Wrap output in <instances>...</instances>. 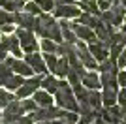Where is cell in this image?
Masks as SVG:
<instances>
[{
  "label": "cell",
  "instance_id": "6da1fadb",
  "mask_svg": "<svg viewBox=\"0 0 126 124\" xmlns=\"http://www.w3.org/2000/svg\"><path fill=\"white\" fill-rule=\"evenodd\" d=\"M34 32H36L40 38H47L60 43L62 36H60V26H58V21L55 19L49 13H42V15L36 17V26H34Z\"/></svg>",
  "mask_w": 126,
  "mask_h": 124
},
{
  "label": "cell",
  "instance_id": "7a4b0ae2",
  "mask_svg": "<svg viewBox=\"0 0 126 124\" xmlns=\"http://www.w3.org/2000/svg\"><path fill=\"white\" fill-rule=\"evenodd\" d=\"M55 103H57L60 109H66V111H79V103L77 98L74 94V88L68 81H58V88L55 92Z\"/></svg>",
  "mask_w": 126,
  "mask_h": 124
},
{
  "label": "cell",
  "instance_id": "3957f363",
  "mask_svg": "<svg viewBox=\"0 0 126 124\" xmlns=\"http://www.w3.org/2000/svg\"><path fill=\"white\" fill-rule=\"evenodd\" d=\"M124 15H126V8L119 2V4H113L111 8H107L105 11H102L100 19L104 23H107V25H111V26H119V25H122Z\"/></svg>",
  "mask_w": 126,
  "mask_h": 124
},
{
  "label": "cell",
  "instance_id": "277c9868",
  "mask_svg": "<svg viewBox=\"0 0 126 124\" xmlns=\"http://www.w3.org/2000/svg\"><path fill=\"white\" fill-rule=\"evenodd\" d=\"M15 36H17V40H19V45H21L23 53H36L38 49H40V41L32 34V30L15 28Z\"/></svg>",
  "mask_w": 126,
  "mask_h": 124
},
{
  "label": "cell",
  "instance_id": "5b68a950",
  "mask_svg": "<svg viewBox=\"0 0 126 124\" xmlns=\"http://www.w3.org/2000/svg\"><path fill=\"white\" fill-rule=\"evenodd\" d=\"M75 55H77L79 62H81L87 70H98V60L90 55L87 41H81V40L75 41Z\"/></svg>",
  "mask_w": 126,
  "mask_h": 124
},
{
  "label": "cell",
  "instance_id": "8992f818",
  "mask_svg": "<svg viewBox=\"0 0 126 124\" xmlns=\"http://www.w3.org/2000/svg\"><path fill=\"white\" fill-rule=\"evenodd\" d=\"M19 115H25V109H23L21 100H11L4 109H2V115H0V122L2 124H10L13 119H17Z\"/></svg>",
  "mask_w": 126,
  "mask_h": 124
},
{
  "label": "cell",
  "instance_id": "52a82bcc",
  "mask_svg": "<svg viewBox=\"0 0 126 124\" xmlns=\"http://www.w3.org/2000/svg\"><path fill=\"white\" fill-rule=\"evenodd\" d=\"M40 83H42V77H28L23 81V85L15 90V98L17 100H23V98H30L32 94L40 88Z\"/></svg>",
  "mask_w": 126,
  "mask_h": 124
},
{
  "label": "cell",
  "instance_id": "ba28073f",
  "mask_svg": "<svg viewBox=\"0 0 126 124\" xmlns=\"http://www.w3.org/2000/svg\"><path fill=\"white\" fill-rule=\"evenodd\" d=\"M25 62L30 66V70L36 75H45L47 72V68H45V62H43V55H40V53H26V57H25Z\"/></svg>",
  "mask_w": 126,
  "mask_h": 124
},
{
  "label": "cell",
  "instance_id": "9c48e42d",
  "mask_svg": "<svg viewBox=\"0 0 126 124\" xmlns=\"http://www.w3.org/2000/svg\"><path fill=\"white\" fill-rule=\"evenodd\" d=\"M100 117L105 120L107 124H121L122 120V107L121 105H111V107H102L100 109Z\"/></svg>",
  "mask_w": 126,
  "mask_h": 124
},
{
  "label": "cell",
  "instance_id": "30bf717a",
  "mask_svg": "<svg viewBox=\"0 0 126 124\" xmlns=\"http://www.w3.org/2000/svg\"><path fill=\"white\" fill-rule=\"evenodd\" d=\"M55 17L58 19H77L81 15V8L75 4H60V6H55Z\"/></svg>",
  "mask_w": 126,
  "mask_h": 124
},
{
  "label": "cell",
  "instance_id": "8fae6325",
  "mask_svg": "<svg viewBox=\"0 0 126 124\" xmlns=\"http://www.w3.org/2000/svg\"><path fill=\"white\" fill-rule=\"evenodd\" d=\"M6 64L11 68V72L13 73H19V75H23V77H30L32 73V70H30V66L26 64L25 60H21V58H15V57H6Z\"/></svg>",
  "mask_w": 126,
  "mask_h": 124
},
{
  "label": "cell",
  "instance_id": "7c38bea8",
  "mask_svg": "<svg viewBox=\"0 0 126 124\" xmlns=\"http://www.w3.org/2000/svg\"><path fill=\"white\" fill-rule=\"evenodd\" d=\"M13 25H17L19 28H25V30H34L36 26V17L30 15L28 11H15L13 13Z\"/></svg>",
  "mask_w": 126,
  "mask_h": 124
},
{
  "label": "cell",
  "instance_id": "4fadbf2b",
  "mask_svg": "<svg viewBox=\"0 0 126 124\" xmlns=\"http://www.w3.org/2000/svg\"><path fill=\"white\" fill-rule=\"evenodd\" d=\"M89 45V51H90V55L96 58L98 62H102V60H105V58L109 57V47L105 45L104 41H100V40H94V41H90V43H87Z\"/></svg>",
  "mask_w": 126,
  "mask_h": 124
},
{
  "label": "cell",
  "instance_id": "5bb4252c",
  "mask_svg": "<svg viewBox=\"0 0 126 124\" xmlns=\"http://www.w3.org/2000/svg\"><path fill=\"white\" fill-rule=\"evenodd\" d=\"M72 28H74L75 36H77V40H81V41H87V43H90V41L98 40V38H96V34H94V30H92L90 26H85V25H81V23H77V21L72 25Z\"/></svg>",
  "mask_w": 126,
  "mask_h": 124
},
{
  "label": "cell",
  "instance_id": "9a60e30c",
  "mask_svg": "<svg viewBox=\"0 0 126 124\" xmlns=\"http://www.w3.org/2000/svg\"><path fill=\"white\" fill-rule=\"evenodd\" d=\"M81 85L85 88H92V90H98L102 87L100 85V75L94 72V70H90V72H85V75L81 77Z\"/></svg>",
  "mask_w": 126,
  "mask_h": 124
},
{
  "label": "cell",
  "instance_id": "2e32d148",
  "mask_svg": "<svg viewBox=\"0 0 126 124\" xmlns=\"http://www.w3.org/2000/svg\"><path fill=\"white\" fill-rule=\"evenodd\" d=\"M32 100L36 102V105L38 107H49V105H53V102H55V98H53V94H49V92H45V90H40L38 88L36 92L32 94Z\"/></svg>",
  "mask_w": 126,
  "mask_h": 124
},
{
  "label": "cell",
  "instance_id": "e0dca14e",
  "mask_svg": "<svg viewBox=\"0 0 126 124\" xmlns=\"http://www.w3.org/2000/svg\"><path fill=\"white\" fill-rule=\"evenodd\" d=\"M58 26H60V36H62V41H68V43H75V41H77V36H75L74 28H72V25H70L66 19H60Z\"/></svg>",
  "mask_w": 126,
  "mask_h": 124
},
{
  "label": "cell",
  "instance_id": "ac0fdd59",
  "mask_svg": "<svg viewBox=\"0 0 126 124\" xmlns=\"http://www.w3.org/2000/svg\"><path fill=\"white\" fill-rule=\"evenodd\" d=\"M117 92H119V88L105 87L104 90H102V107H111V105H115L117 103Z\"/></svg>",
  "mask_w": 126,
  "mask_h": 124
},
{
  "label": "cell",
  "instance_id": "d6986e66",
  "mask_svg": "<svg viewBox=\"0 0 126 124\" xmlns=\"http://www.w3.org/2000/svg\"><path fill=\"white\" fill-rule=\"evenodd\" d=\"M58 81H60V79H58L57 75H43L40 87H42L45 92L55 94V92H57V88H58Z\"/></svg>",
  "mask_w": 126,
  "mask_h": 124
},
{
  "label": "cell",
  "instance_id": "ffe728a7",
  "mask_svg": "<svg viewBox=\"0 0 126 124\" xmlns=\"http://www.w3.org/2000/svg\"><path fill=\"white\" fill-rule=\"evenodd\" d=\"M77 23H81V25H85V26H90V28H92V30H94L96 26L100 25V17L98 15H92V13H87V11H81V15L77 17Z\"/></svg>",
  "mask_w": 126,
  "mask_h": 124
},
{
  "label": "cell",
  "instance_id": "44dd1931",
  "mask_svg": "<svg viewBox=\"0 0 126 124\" xmlns=\"http://www.w3.org/2000/svg\"><path fill=\"white\" fill-rule=\"evenodd\" d=\"M28 0H0V8L6 11H11V13H15V11H21L25 8V4Z\"/></svg>",
  "mask_w": 126,
  "mask_h": 124
},
{
  "label": "cell",
  "instance_id": "7402d4cb",
  "mask_svg": "<svg viewBox=\"0 0 126 124\" xmlns=\"http://www.w3.org/2000/svg\"><path fill=\"white\" fill-rule=\"evenodd\" d=\"M68 70H70L68 58H66V57H58L57 66H55V70H53V75H57L58 79H64L66 75H68Z\"/></svg>",
  "mask_w": 126,
  "mask_h": 124
},
{
  "label": "cell",
  "instance_id": "603a6c76",
  "mask_svg": "<svg viewBox=\"0 0 126 124\" xmlns=\"http://www.w3.org/2000/svg\"><path fill=\"white\" fill-rule=\"evenodd\" d=\"M117 73L119 72H102L100 75V85L102 87H115L119 88V83H117Z\"/></svg>",
  "mask_w": 126,
  "mask_h": 124
},
{
  "label": "cell",
  "instance_id": "cb8c5ba5",
  "mask_svg": "<svg viewBox=\"0 0 126 124\" xmlns=\"http://www.w3.org/2000/svg\"><path fill=\"white\" fill-rule=\"evenodd\" d=\"M79 8H81V11H87V13H92V15H98V17L102 13L96 0H79Z\"/></svg>",
  "mask_w": 126,
  "mask_h": 124
},
{
  "label": "cell",
  "instance_id": "d4e9b609",
  "mask_svg": "<svg viewBox=\"0 0 126 124\" xmlns=\"http://www.w3.org/2000/svg\"><path fill=\"white\" fill-rule=\"evenodd\" d=\"M23 81H25L23 75H19V73H11V77L6 81L4 88H8V90H17V88L23 85Z\"/></svg>",
  "mask_w": 126,
  "mask_h": 124
},
{
  "label": "cell",
  "instance_id": "484cf974",
  "mask_svg": "<svg viewBox=\"0 0 126 124\" xmlns=\"http://www.w3.org/2000/svg\"><path fill=\"white\" fill-rule=\"evenodd\" d=\"M11 100H15V94H11V90H8V88L0 87V111H2Z\"/></svg>",
  "mask_w": 126,
  "mask_h": 124
},
{
  "label": "cell",
  "instance_id": "4316f807",
  "mask_svg": "<svg viewBox=\"0 0 126 124\" xmlns=\"http://www.w3.org/2000/svg\"><path fill=\"white\" fill-rule=\"evenodd\" d=\"M57 47H58L57 41L47 40V38H42V41H40V49H42L43 53H55V55H57Z\"/></svg>",
  "mask_w": 126,
  "mask_h": 124
},
{
  "label": "cell",
  "instance_id": "83f0119b",
  "mask_svg": "<svg viewBox=\"0 0 126 124\" xmlns=\"http://www.w3.org/2000/svg\"><path fill=\"white\" fill-rule=\"evenodd\" d=\"M57 60H58V57L55 55V53H43V62H45L47 72L53 73V70H55V66H57Z\"/></svg>",
  "mask_w": 126,
  "mask_h": 124
},
{
  "label": "cell",
  "instance_id": "f1b7e54d",
  "mask_svg": "<svg viewBox=\"0 0 126 124\" xmlns=\"http://www.w3.org/2000/svg\"><path fill=\"white\" fill-rule=\"evenodd\" d=\"M11 68L6 64V62H0V87H4L6 85V81L11 77Z\"/></svg>",
  "mask_w": 126,
  "mask_h": 124
},
{
  "label": "cell",
  "instance_id": "f546056e",
  "mask_svg": "<svg viewBox=\"0 0 126 124\" xmlns=\"http://www.w3.org/2000/svg\"><path fill=\"white\" fill-rule=\"evenodd\" d=\"M23 10L28 11V13H30V15H34V17H38V15H42V13H43L42 8H40L36 2H30V0H28V2L25 4V8H23Z\"/></svg>",
  "mask_w": 126,
  "mask_h": 124
},
{
  "label": "cell",
  "instance_id": "4dcf8cb0",
  "mask_svg": "<svg viewBox=\"0 0 126 124\" xmlns=\"http://www.w3.org/2000/svg\"><path fill=\"white\" fill-rule=\"evenodd\" d=\"M10 124H34V119H32V113L19 115V117H17V119H13Z\"/></svg>",
  "mask_w": 126,
  "mask_h": 124
},
{
  "label": "cell",
  "instance_id": "1f68e13d",
  "mask_svg": "<svg viewBox=\"0 0 126 124\" xmlns=\"http://www.w3.org/2000/svg\"><path fill=\"white\" fill-rule=\"evenodd\" d=\"M21 103H23V109H25V113H34V111L38 109L36 102H34V100H30V98H23V100H21Z\"/></svg>",
  "mask_w": 126,
  "mask_h": 124
},
{
  "label": "cell",
  "instance_id": "d6a6232c",
  "mask_svg": "<svg viewBox=\"0 0 126 124\" xmlns=\"http://www.w3.org/2000/svg\"><path fill=\"white\" fill-rule=\"evenodd\" d=\"M40 8H42V11H53L55 10V0H34Z\"/></svg>",
  "mask_w": 126,
  "mask_h": 124
},
{
  "label": "cell",
  "instance_id": "836d02e7",
  "mask_svg": "<svg viewBox=\"0 0 126 124\" xmlns=\"http://www.w3.org/2000/svg\"><path fill=\"white\" fill-rule=\"evenodd\" d=\"M8 23H13V13L0 8V26H2V25H8Z\"/></svg>",
  "mask_w": 126,
  "mask_h": 124
},
{
  "label": "cell",
  "instance_id": "e575fe53",
  "mask_svg": "<svg viewBox=\"0 0 126 124\" xmlns=\"http://www.w3.org/2000/svg\"><path fill=\"white\" fill-rule=\"evenodd\" d=\"M117 66H119V70H124V68H126V45H124V49L121 51V55L117 57Z\"/></svg>",
  "mask_w": 126,
  "mask_h": 124
},
{
  "label": "cell",
  "instance_id": "d590c367",
  "mask_svg": "<svg viewBox=\"0 0 126 124\" xmlns=\"http://www.w3.org/2000/svg\"><path fill=\"white\" fill-rule=\"evenodd\" d=\"M117 105L126 107V88H121V90L117 92Z\"/></svg>",
  "mask_w": 126,
  "mask_h": 124
},
{
  "label": "cell",
  "instance_id": "8d00e7d4",
  "mask_svg": "<svg viewBox=\"0 0 126 124\" xmlns=\"http://www.w3.org/2000/svg\"><path fill=\"white\" fill-rule=\"evenodd\" d=\"M117 83H119V87L126 88V68L124 70H119V73H117Z\"/></svg>",
  "mask_w": 126,
  "mask_h": 124
},
{
  "label": "cell",
  "instance_id": "74e56055",
  "mask_svg": "<svg viewBox=\"0 0 126 124\" xmlns=\"http://www.w3.org/2000/svg\"><path fill=\"white\" fill-rule=\"evenodd\" d=\"M13 32H15L13 23H8V25H2V26H0V34H13Z\"/></svg>",
  "mask_w": 126,
  "mask_h": 124
},
{
  "label": "cell",
  "instance_id": "f35d334b",
  "mask_svg": "<svg viewBox=\"0 0 126 124\" xmlns=\"http://www.w3.org/2000/svg\"><path fill=\"white\" fill-rule=\"evenodd\" d=\"M60 4H75V0H55V6H60Z\"/></svg>",
  "mask_w": 126,
  "mask_h": 124
},
{
  "label": "cell",
  "instance_id": "ab89813d",
  "mask_svg": "<svg viewBox=\"0 0 126 124\" xmlns=\"http://www.w3.org/2000/svg\"><path fill=\"white\" fill-rule=\"evenodd\" d=\"M34 124H62L60 120H40V122H34Z\"/></svg>",
  "mask_w": 126,
  "mask_h": 124
},
{
  "label": "cell",
  "instance_id": "60d3db41",
  "mask_svg": "<svg viewBox=\"0 0 126 124\" xmlns=\"http://www.w3.org/2000/svg\"><path fill=\"white\" fill-rule=\"evenodd\" d=\"M92 124H107V122H105V120L102 119L100 115H98V117H96V119H94V122H92Z\"/></svg>",
  "mask_w": 126,
  "mask_h": 124
},
{
  "label": "cell",
  "instance_id": "b9f144b4",
  "mask_svg": "<svg viewBox=\"0 0 126 124\" xmlns=\"http://www.w3.org/2000/svg\"><path fill=\"white\" fill-rule=\"evenodd\" d=\"M121 32L124 34V40H126V15H124V21H122V26H121Z\"/></svg>",
  "mask_w": 126,
  "mask_h": 124
},
{
  "label": "cell",
  "instance_id": "7bdbcfd3",
  "mask_svg": "<svg viewBox=\"0 0 126 124\" xmlns=\"http://www.w3.org/2000/svg\"><path fill=\"white\" fill-rule=\"evenodd\" d=\"M119 2H121V4L124 6V8H126V0H119Z\"/></svg>",
  "mask_w": 126,
  "mask_h": 124
},
{
  "label": "cell",
  "instance_id": "ee69618b",
  "mask_svg": "<svg viewBox=\"0 0 126 124\" xmlns=\"http://www.w3.org/2000/svg\"><path fill=\"white\" fill-rule=\"evenodd\" d=\"M121 124H126V122H121Z\"/></svg>",
  "mask_w": 126,
  "mask_h": 124
}]
</instances>
